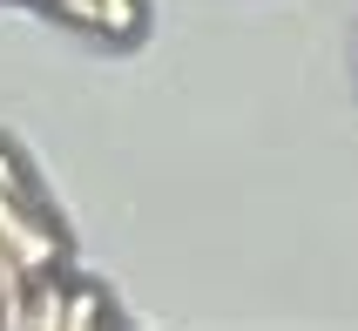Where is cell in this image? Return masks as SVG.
Listing matches in <instances>:
<instances>
[{
    "label": "cell",
    "mask_w": 358,
    "mask_h": 331,
    "mask_svg": "<svg viewBox=\"0 0 358 331\" xmlns=\"http://www.w3.org/2000/svg\"><path fill=\"white\" fill-rule=\"evenodd\" d=\"M41 7L61 20H81L88 34H108V41H129L142 27V0H41Z\"/></svg>",
    "instance_id": "7a4b0ae2"
},
{
    "label": "cell",
    "mask_w": 358,
    "mask_h": 331,
    "mask_svg": "<svg viewBox=\"0 0 358 331\" xmlns=\"http://www.w3.org/2000/svg\"><path fill=\"white\" fill-rule=\"evenodd\" d=\"M20 297H27V264L0 237V325H20Z\"/></svg>",
    "instance_id": "3957f363"
},
{
    "label": "cell",
    "mask_w": 358,
    "mask_h": 331,
    "mask_svg": "<svg viewBox=\"0 0 358 331\" xmlns=\"http://www.w3.org/2000/svg\"><path fill=\"white\" fill-rule=\"evenodd\" d=\"M88 325H108V297L95 284H68V304H61V331H88Z\"/></svg>",
    "instance_id": "277c9868"
},
{
    "label": "cell",
    "mask_w": 358,
    "mask_h": 331,
    "mask_svg": "<svg viewBox=\"0 0 358 331\" xmlns=\"http://www.w3.org/2000/svg\"><path fill=\"white\" fill-rule=\"evenodd\" d=\"M0 237L14 244V257L27 264V277L41 271H61V230L48 223V210H41L34 183H0Z\"/></svg>",
    "instance_id": "6da1fadb"
}]
</instances>
